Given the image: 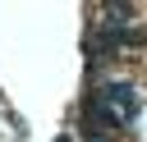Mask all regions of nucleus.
<instances>
[{
    "label": "nucleus",
    "mask_w": 147,
    "mask_h": 142,
    "mask_svg": "<svg viewBox=\"0 0 147 142\" xmlns=\"http://www.w3.org/2000/svg\"><path fill=\"white\" fill-rule=\"evenodd\" d=\"M92 101H96V105H101L119 128H129V124L138 119V110H142L138 87H133V82H119V78H115V82H101V87L92 92Z\"/></svg>",
    "instance_id": "obj_1"
},
{
    "label": "nucleus",
    "mask_w": 147,
    "mask_h": 142,
    "mask_svg": "<svg viewBox=\"0 0 147 142\" xmlns=\"http://www.w3.org/2000/svg\"><path fill=\"white\" fill-rule=\"evenodd\" d=\"M55 142H69V137H55Z\"/></svg>",
    "instance_id": "obj_2"
}]
</instances>
